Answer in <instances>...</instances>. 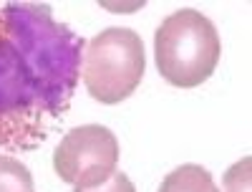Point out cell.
I'll use <instances>...</instances> for the list:
<instances>
[{
  "mask_svg": "<svg viewBox=\"0 0 252 192\" xmlns=\"http://www.w3.org/2000/svg\"><path fill=\"white\" fill-rule=\"evenodd\" d=\"M119 164V142L111 129L86 124L66 132L53 152L56 175L81 190L103 185Z\"/></svg>",
  "mask_w": 252,
  "mask_h": 192,
  "instance_id": "cell-4",
  "label": "cell"
},
{
  "mask_svg": "<svg viewBox=\"0 0 252 192\" xmlns=\"http://www.w3.org/2000/svg\"><path fill=\"white\" fill-rule=\"evenodd\" d=\"M159 192H220L212 175L199 164H182L159 185Z\"/></svg>",
  "mask_w": 252,
  "mask_h": 192,
  "instance_id": "cell-5",
  "label": "cell"
},
{
  "mask_svg": "<svg viewBox=\"0 0 252 192\" xmlns=\"http://www.w3.org/2000/svg\"><path fill=\"white\" fill-rule=\"evenodd\" d=\"M224 192H252V157H245L235 162L222 175Z\"/></svg>",
  "mask_w": 252,
  "mask_h": 192,
  "instance_id": "cell-7",
  "label": "cell"
},
{
  "mask_svg": "<svg viewBox=\"0 0 252 192\" xmlns=\"http://www.w3.org/2000/svg\"><path fill=\"white\" fill-rule=\"evenodd\" d=\"M0 192H33V175L15 157L0 154Z\"/></svg>",
  "mask_w": 252,
  "mask_h": 192,
  "instance_id": "cell-6",
  "label": "cell"
},
{
  "mask_svg": "<svg viewBox=\"0 0 252 192\" xmlns=\"http://www.w3.org/2000/svg\"><path fill=\"white\" fill-rule=\"evenodd\" d=\"M144 71L146 53L139 33L131 28H106L86 46L81 78L96 101L119 104L136 91Z\"/></svg>",
  "mask_w": 252,
  "mask_h": 192,
  "instance_id": "cell-3",
  "label": "cell"
},
{
  "mask_svg": "<svg viewBox=\"0 0 252 192\" xmlns=\"http://www.w3.org/2000/svg\"><path fill=\"white\" fill-rule=\"evenodd\" d=\"M76 192H136V187H134V182L126 177L124 172H114L103 185L91 187V190H81V187H76Z\"/></svg>",
  "mask_w": 252,
  "mask_h": 192,
  "instance_id": "cell-8",
  "label": "cell"
},
{
  "mask_svg": "<svg viewBox=\"0 0 252 192\" xmlns=\"http://www.w3.org/2000/svg\"><path fill=\"white\" fill-rule=\"evenodd\" d=\"M222 43L215 23L199 10L184 8L161 20L154 33L159 74L179 89H194L215 74Z\"/></svg>",
  "mask_w": 252,
  "mask_h": 192,
  "instance_id": "cell-2",
  "label": "cell"
},
{
  "mask_svg": "<svg viewBox=\"0 0 252 192\" xmlns=\"http://www.w3.org/2000/svg\"><path fill=\"white\" fill-rule=\"evenodd\" d=\"M86 43L51 5L0 3V147L31 152L68 114Z\"/></svg>",
  "mask_w": 252,
  "mask_h": 192,
  "instance_id": "cell-1",
  "label": "cell"
}]
</instances>
